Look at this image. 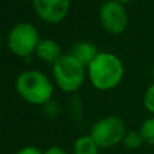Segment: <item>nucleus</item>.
Returning <instances> with one entry per match:
<instances>
[{"mask_svg":"<svg viewBox=\"0 0 154 154\" xmlns=\"http://www.w3.org/2000/svg\"><path fill=\"white\" fill-rule=\"evenodd\" d=\"M125 75L123 64L115 54L99 53L88 66V76L99 91H109L120 84Z\"/></svg>","mask_w":154,"mask_h":154,"instance_id":"1","label":"nucleus"},{"mask_svg":"<svg viewBox=\"0 0 154 154\" xmlns=\"http://www.w3.org/2000/svg\"><path fill=\"white\" fill-rule=\"evenodd\" d=\"M16 92L22 99L35 106L45 104L53 95V84L39 70H26L16 79Z\"/></svg>","mask_w":154,"mask_h":154,"instance_id":"2","label":"nucleus"},{"mask_svg":"<svg viewBox=\"0 0 154 154\" xmlns=\"http://www.w3.org/2000/svg\"><path fill=\"white\" fill-rule=\"evenodd\" d=\"M84 68L72 54H65L53 64L54 81L64 92H75L84 84Z\"/></svg>","mask_w":154,"mask_h":154,"instance_id":"3","label":"nucleus"},{"mask_svg":"<svg viewBox=\"0 0 154 154\" xmlns=\"http://www.w3.org/2000/svg\"><path fill=\"white\" fill-rule=\"evenodd\" d=\"M126 126L120 118L107 116L96 122L91 128V138L99 147H112L123 142L126 135Z\"/></svg>","mask_w":154,"mask_h":154,"instance_id":"4","label":"nucleus"},{"mask_svg":"<svg viewBox=\"0 0 154 154\" xmlns=\"http://www.w3.org/2000/svg\"><path fill=\"white\" fill-rule=\"evenodd\" d=\"M39 34L30 23H19L8 34V48L18 57H29L37 50Z\"/></svg>","mask_w":154,"mask_h":154,"instance_id":"5","label":"nucleus"},{"mask_svg":"<svg viewBox=\"0 0 154 154\" xmlns=\"http://www.w3.org/2000/svg\"><path fill=\"white\" fill-rule=\"evenodd\" d=\"M100 23L111 34H122L128 24V15L123 4L109 0L100 8Z\"/></svg>","mask_w":154,"mask_h":154,"instance_id":"6","label":"nucleus"},{"mask_svg":"<svg viewBox=\"0 0 154 154\" xmlns=\"http://www.w3.org/2000/svg\"><path fill=\"white\" fill-rule=\"evenodd\" d=\"M32 5L42 20L48 23H60L69 12L70 0H32Z\"/></svg>","mask_w":154,"mask_h":154,"instance_id":"7","label":"nucleus"},{"mask_svg":"<svg viewBox=\"0 0 154 154\" xmlns=\"http://www.w3.org/2000/svg\"><path fill=\"white\" fill-rule=\"evenodd\" d=\"M37 56L39 57L42 61L49 62V64H54L56 61H58L61 58V48L60 45L53 39H41L39 43L37 46V50H35Z\"/></svg>","mask_w":154,"mask_h":154,"instance_id":"8","label":"nucleus"},{"mask_svg":"<svg viewBox=\"0 0 154 154\" xmlns=\"http://www.w3.org/2000/svg\"><path fill=\"white\" fill-rule=\"evenodd\" d=\"M73 57L84 66H89V64L95 60V57L97 56V49L93 43L91 42H80L73 48L72 50Z\"/></svg>","mask_w":154,"mask_h":154,"instance_id":"9","label":"nucleus"},{"mask_svg":"<svg viewBox=\"0 0 154 154\" xmlns=\"http://www.w3.org/2000/svg\"><path fill=\"white\" fill-rule=\"evenodd\" d=\"M97 147L91 135L80 137L75 142V154H97Z\"/></svg>","mask_w":154,"mask_h":154,"instance_id":"10","label":"nucleus"},{"mask_svg":"<svg viewBox=\"0 0 154 154\" xmlns=\"http://www.w3.org/2000/svg\"><path fill=\"white\" fill-rule=\"evenodd\" d=\"M139 133L146 143L154 145V118H149L142 123Z\"/></svg>","mask_w":154,"mask_h":154,"instance_id":"11","label":"nucleus"},{"mask_svg":"<svg viewBox=\"0 0 154 154\" xmlns=\"http://www.w3.org/2000/svg\"><path fill=\"white\" fill-rule=\"evenodd\" d=\"M143 138H142L141 133L139 131H130L125 135V139H123V145H125L127 149H138L142 143H143Z\"/></svg>","mask_w":154,"mask_h":154,"instance_id":"12","label":"nucleus"},{"mask_svg":"<svg viewBox=\"0 0 154 154\" xmlns=\"http://www.w3.org/2000/svg\"><path fill=\"white\" fill-rule=\"evenodd\" d=\"M143 106L149 112L154 114V84H152L146 89L143 95Z\"/></svg>","mask_w":154,"mask_h":154,"instance_id":"13","label":"nucleus"},{"mask_svg":"<svg viewBox=\"0 0 154 154\" xmlns=\"http://www.w3.org/2000/svg\"><path fill=\"white\" fill-rule=\"evenodd\" d=\"M16 154H42V152L34 146H27V147H23L22 150H19Z\"/></svg>","mask_w":154,"mask_h":154,"instance_id":"14","label":"nucleus"},{"mask_svg":"<svg viewBox=\"0 0 154 154\" xmlns=\"http://www.w3.org/2000/svg\"><path fill=\"white\" fill-rule=\"evenodd\" d=\"M45 154H68V153H66V152H64L62 149H60V147L54 146V147H50V149H49Z\"/></svg>","mask_w":154,"mask_h":154,"instance_id":"15","label":"nucleus"},{"mask_svg":"<svg viewBox=\"0 0 154 154\" xmlns=\"http://www.w3.org/2000/svg\"><path fill=\"white\" fill-rule=\"evenodd\" d=\"M115 2L120 3V4H125V3H130V2H133V0H115Z\"/></svg>","mask_w":154,"mask_h":154,"instance_id":"16","label":"nucleus"},{"mask_svg":"<svg viewBox=\"0 0 154 154\" xmlns=\"http://www.w3.org/2000/svg\"><path fill=\"white\" fill-rule=\"evenodd\" d=\"M152 72H153V77H154V66H153V70H152Z\"/></svg>","mask_w":154,"mask_h":154,"instance_id":"17","label":"nucleus"}]
</instances>
